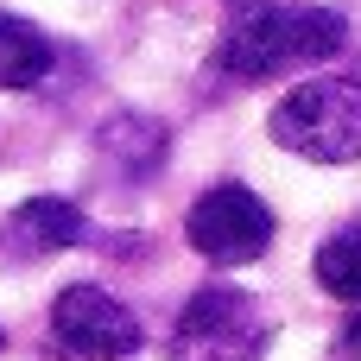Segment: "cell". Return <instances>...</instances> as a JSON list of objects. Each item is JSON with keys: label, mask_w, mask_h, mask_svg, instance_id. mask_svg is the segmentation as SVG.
Here are the masks:
<instances>
[{"label": "cell", "mask_w": 361, "mask_h": 361, "mask_svg": "<svg viewBox=\"0 0 361 361\" xmlns=\"http://www.w3.org/2000/svg\"><path fill=\"white\" fill-rule=\"evenodd\" d=\"M343 44H349V19L336 6H247L222 32L216 63L235 82H273V76L330 63Z\"/></svg>", "instance_id": "6da1fadb"}, {"label": "cell", "mask_w": 361, "mask_h": 361, "mask_svg": "<svg viewBox=\"0 0 361 361\" xmlns=\"http://www.w3.org/2000/svg\"><path fill=\"white\" fill-rule=\"evenodd\" d=\"M267 133L311 159V165H355L361 159V82L355 76H311L286 89V102L267 114Z\"/></svg>", "instance_id": "7a4b0ae2"}, {"label": "cell", "mask_w": 361, "mask_h": 361, "mask_svg": "<svg viewBox=\"0 0 361 361\" xmlns=\"http://www.w3.org/2000/svg\"><path fill=\"white\" fill-rule=\"evenodd\" d=\"M273 324L241 286H197L171 324V361H260Z\"/></svg>", "instance_id": "3957f363"}, {"label": "cell", "mask_w": 361, "mask_h": 361, "mask_svg": "<svg viewBox=\"0 0 361 361\" xmlns=\"http://www.w3.org/2000/svg\"><path fill=\"white\" fill-rule=\"evenodd\" d=\"M273 209L260 203V190L247 184H209L190 216H184V241L209 260V267H254L273 247Z\"/></svg>", "instance_id": "277c9868"}, {"label": "cell", "mask_w": 361, "mask_h": 361, "mask_svg": "<svg viewBox=\"0 0 361 361\" xmlns=\"http://www.w3.org/2000/svg\"><path fill=\"white\" fill-rule=\"evenodd\" d=\"M51 343L70 361H127V355H140L146 330L108 286L76 279L51 298Z\"/></svg>", "instance_id": "5b68a950"}, {"label": "cell", "mask_w": 361, "mask_h": 361, "mask_svg": "<svg viewBox=\"0 0 361 361\" xmlns=\"http://www.w3.org/2000/svg\"><path fill=\"white\" fill-rule=\"evenodd\" d=\"M89 241V216L70 197H25L0 216V260H51Z\"/></svg>", "instance_id": "8992f818"}, {"label": "cell", "mask_w": 361, "mask_h": 361, "mask_svg": "<svg viewBox=\"0 0 361 361\" xmlns=\"http://www.w3.org/2000/svg\"><path fill=\"white\" fill-rule=\"evenodd\" d=\"M95 152H102V165H108L121 184H146V178L165 165V127L146 121V114H114V121L102 127Z\"/></svg>", "instance_id": "52a82bcc"}, {"label": "cell", "mask_w": 361, "mask_h": 361, "mask_svg": "<svg viewBox=\"0 0 361 361\" xmlns=\"http://www.w3.org/2000/svg\"><path fill=\"white\" fill-rule=\"evenodd\" d=\"M51 70H57L51 32L32 25V19H19V13H0V89H6V95H25V89H38Z\"/></svg>", "instance_id": "ba28073f"}, {"label": "cell", "mask_w": 361, "mask_h": 361, "mask_svg": "<svg viewBox=\"0 0 361 361\" xmlns=\"http://www.w3.org/2000/svg\"><path fill=\"white\" fill-rule=\"evenodd\" d=\"M311 273H317V286H324L330 298L361 305V216H355V222H343V228H336V235L317 247Z\"/></svg>", "instance_id": "9c48e42d"}, {"label": "cell", "mask_w": 361, "mask_h": 361, "mask_svg": "<svg viewBox=\"0 0 361 361\" xmlns=\"http://www.w3.org/2000/svg\"><path fill=\"white\" fill-rule=\"evenodd\" d=\"M330 361H361V317H349V324L336 330V349H330Z\"/></svg>", "instance_id": "30bf717a"}, {"label": "cell", "mask_w": 361, "mask_h": 361, "mask_svg": "<svg viewBox=\"0 0 361 361\" xmlns=\"http://www.w3.org/2000/svg\"><path fill=\"white\" fill-rule=\"evenodd\" d=\"M0 349H6V330H0Z\"/></svg>", "instance_id": "8fae6325"}]
</instances>
